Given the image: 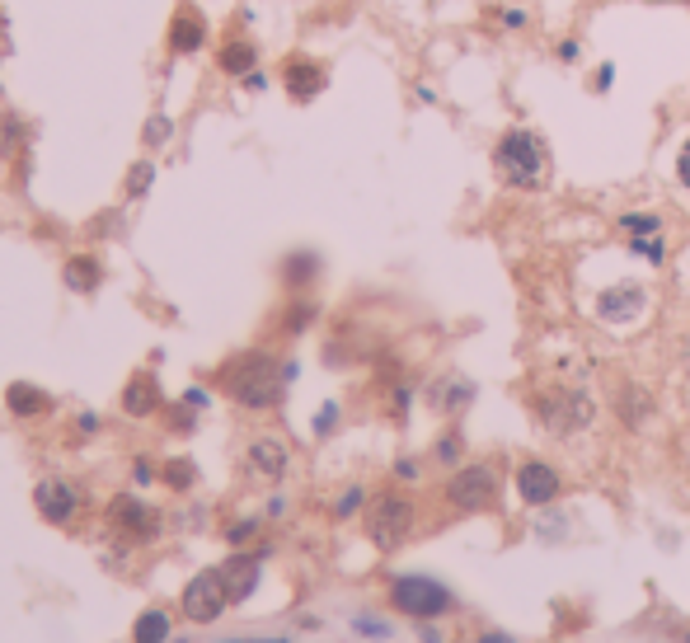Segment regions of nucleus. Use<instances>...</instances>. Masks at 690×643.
I'll use <instances>...</instances> for the list:
<instances>
[{
    "label": "nucleus",
    "mask_w": 690,
    "mask_h": 643,
    "mask_svg": "<svg viewBox=\"0 0 690 643\" xmlns=\"http://www.w3.org/2000/svg\"><path fill=\"white\" fill-rule=\"evenodd\" d=\"M123 409L132 418H146L160 409V385H155V376H132L123 390Z\"/></svg>",
    "instance_id": "nucleus-15"
},
{
    "label": "nucleus",
    "mask_w": 690,
    "mask_h": 643,
    "mask_svg": "<svg viewBox=\"0 0 690 643\" xmlns=\"http://www.w3.org/2000/svg\"><path fill=\"white\" fill-rule=\"evenodd\" d=\"M390 606L404 611L409 620H437V615L456 611V597L446 592L437 578H423V573H404V578L390 582Z\"/></svg>",
    "instance_id": "nucleus-3"
},
{
    "label": "nucleus",
    "mask_w": 690,
    "mask_h": 643,
    "mask_svg": "<svg viewBox=\"0 0 690 643\" xmlns=\"http://www.w3.org/2000/svg\"><path fill=\"white\" fill-rule=\"evenodd\" d=\"M202 38H207V29H202V19L198 15H174V24H169V47L174 52H198Z\"/></svg>",
    "instance_id": "nucleus-16"
},
{
    "label": "nucleus",
    "mask_w": 690,
    "mask_h": 643,
    "mask_svg": "<svg viewBox=\"0 0 690 643\" xmlns=\"http://www.w3.org/2000/svg\"><path fill=\"white\" fill-rule=\"evenodd\" d=\"M254 62H259L254 43H226L221 47V71H226V76H249Z\"/></svg>",
    "instance_id": "nucleus-18"
},
{
    "label": "nucleus",
    "mask_w": 690,
    "mask_h": 643,
    "mask_svg": "<svg viewBox=\"0 0 690 643\" xmlns=\"http://www.w3.org/2000/svg\"><path fill=\"white\" fill-rule=\"evenodd\" d=\"M629 249H634L639 259H648V263H662V259H667V249H662L658 235H639V240H629Z\"/></svg>",
    "instance_id": "nucleus-23"
},
{
    "label": "nucleus",
    "mask_w": 690,
    "mask_h": 643,
    "mask_svg": "<svg viewBox=\"0 0 690 643\" xmlns=\"http://www.w3.org/2000/svg\"><path fill=\"white\" fill-rule=\"evenodd\" d=\"M334 423H338V409H334V404H324V409H320V418H315V432H329V428H334Z\"/></svg>",
    "instance_id": "nucleus-31"
},
{
    "label": "nucleus",
    "mask_w": 690,
    "mask_h": 643,
    "mask_svg": "<svg viewBox=\"0 0 690 643\" xmlns=\"http://www.w3.org/2000/svg\"><path fill=\"white\" fill-rule=\"evenodd\" d=\"M62 277H66V287H71V291H94V282H99V263L80 254V259L66 263Z\"/></svg>",
    "instance_id": "nucleus-19"
},
{
    "label": "nucleus",
    "mask_w": 690,
    "mask_h": 643,
    "mask_svg": "<svg viewBox=\"0 0 690 643\" xmlns=\"http://www.w3.org/2000/svg\"><path fill=\"white\" fill-rule=\"evenodd\" d=\"M648 306V291L639 282H620V287H606L597 296V320L601 324H634Z\"/></svg>",
    "instance_id": "nucleus-8"
},
{
    "label": "nucleus",
    "mask_w": 690,
    "mask_h": 643,
    "mask_svg": "<svg viewBox=\"0 0 690 643\" xmlns=\"http://www.w3.org/2000/svg\"><path fill=\"white\" fill-rule=\"evenodd\" d=\"M357 507H362V489H348V493H343V498H338V507H334V512H338V517H353Z\"/></svg>",
    "instance_id": "nucleus-28"
},
{
    "label": "nucleus",
    "mask_w": 690,
    "mask_h": 643,
    "mask_svg": "<svg viewBox=\"0 0 690 643\" xmlns=\"http://www.w3.org/2000/svg\"><path fill=\"white\" fill-rule=\"evenodd\" d=\"M108 521L123 531V536H132V540H146V536H155V526H160V517H155V507H146L141 498H113V507H108Z\"/></svg>",
    "instance_id": "nucleus-10"
},
{
    "label": "nucleus",
    "mask_w": 690,
    "mask_h": 643,
    "mask_svg": "<svg viewBox=\"0 0 690 643\" xmlns=\"http://www.w3.org/2000/svg\"><path fill=\"white\" fill-rule=\"evenodd\" d=\"M357 634H371V639H385V634H390V625H381V620H371V615H362V620H357Z\"/></svg>",
    "instance_id": "nucleus-29"
},
{
    "label": "nucleus",
    "mask_w": 690,
    "mask_h": 643,
    "mask_svg": "<svg viewBox=\"0 0 690 643\" xmlns=\"http://www.w3.org/2000/svg\"><path fill=\"white\" fill-rule=\"evenodd\" d=\"M282 76H287V94H292V99H301V104H306V99H315V94L324 90V66L310 62V57H292Z\"/></svg>",
    "instance_id": "nucleus-13"
},
{
    "label": "nucleus",
    "mask_w": 690,
    "mask_h": 643,
    "mask_svg": "<svg viewBox=\"0 0 690 643\" xmlns=\"http://www.w3.org/2000/svg\"><path fill=\"white\" fill-rule=\"evenodd\" d=\"M493 165L512 188H540L545 184V146L536 132H503L493 146Z\"/></svg>",
    "instance_id": "nucleus-2"
},
{
    "label": "nucleus",
    "mask_w": 690,
    "mask_h": 643,
    "mask_svg": "<svg viewBox=\"0 0 690 643\" xmlns=\"http://www.w3.org/2000/svg\"><path fill=\"white\" fill-rule=\"evenodd\" d=\"M620 418H625L629 428H644V418H648V395L639 390V385H629L625 395H620Z\"/></svg>",
    "instance_id": "nucleus-21"
},
{
    "label": "nucleus",
    "mask_w": 690,
    "mask_h": 643,
    "mask_svg": "<svg viewBox=\"0 0 690 643\" xmlns=\"http://www.w3.org/2000/svg\"><path fill=\"white\" fill-rule=\"evenodd\" d=\"M465 399H470V385H451V395H446V409H465Z\"/></svg>",
    "instance_id": "nucleus-32"
},
{
    "label": "nucleus",
    "mask_w": 690,
    "mask_h": 643,
    "mask_svg": "<svg viewBox=\"0 0 690 643\" xmlns=\"http://www.w3.org/2000/svg\"><path fill=\"white\" fill-rule=\"evenodd\" d=\"M132 634H137V643H165L169 639V615L165 611H146Z\"/></svg>",
    "instance_id": "nucleus-20"
},
{
    "label": "nucleus",
    "mask_w": 690,
    "mask_h": 643,
    "mask_svg": "<svg viewBox=\"0 0 690 643\" xmlns=\"http://www.w3.org/2000/svg\"><path fill=\"white\" fill-rule=\"evenodd\" d=\"M216 573H221V582H226L230 601H249L254 597V587H259V559H254V554H230Z\"/></svg>",
    "instance_id": "nucleus-12"
},
{
    "label": "nucleus",
    "mask_w": 690,
    "mask_h": 643,
    "mask_svg": "<svg viewBox=\"0 0 690 643\" xmlns=\"http://www.w3.org/2000/svg\"><path fill=\"white\" fill-rule=\"evenodd\" d=\"M226 601H230V592H226V582H221L216 568L198 573V578L184 587V615L193 620V625H212V620H221Z\"/></svg>",
    "instance_id": "nucleus-7"
},
{
    "label": "nucleus",
    "mask_w": 690,
    "mask_h": 643,
    "mask_svg": "<svg viewBox=\"0 0 690 643\" xmlns=\"http://www.w3.org/2000/svg\"><path fill=\"white\" fill-rule=\"evenodd\" d=\"M686 643H690V634H686Z\"/></svg>",
    "instance_id": "nucleus-35"
},
{
    "label": "nucleus",
    "mask_w": 690,
    "mask_h": 643,
    "mask_svg": "<svg viewBox=\"0 0 690 643\" xmlns=\"http://www.w3.org/2000/svg\"><path fill=\"white\" fill-rule=\"evenodd\" d=\"M282 381H287V367H277L268 353H245L221 371L226 395L235 404H245V409H273L282 399Z\"/></svg>",
    "instance_id": "nucleus-1"
},
{
    "label": "nucleus",
    "mask_w": 690,
    "mask_h": 643,
    "mask_svg": "<svg viewBox=\"0 0 690 643\" xmlns=\"http://www.w3.org/2000/svg\"><path fill=\"white\" fill-rule=\"evenodd\" d=\"M437 456H442L446 465H451V460L460 456V437H456V432H446V437H442V446H437Z\"/></svg>",
    "instance_id": "nucleus-30"
},
{
    "label": "nucleus",
    "mask_w": 690,
    "mask_h": 643,
    "mask_svg": "<svg viewBox=\"0 0 690 643\" xmlns=\"http://www.w3.org/2000/svg\"><path fill=\"white\" fill-rule=\"evenodd\" d=\"M676 179H681V188H690V137L681 141V151H676Z\"/></svg>",
    "instance_id": "nucleus-27"
},
{
    "label": "nucleus",
    "mask_w": 690,
    "mask_h": 643,
    "mask_svg": "<svg viewBox=\"0 0 690 643\" xmlns=\"http://www.w3.org/2000/svg\"><path fill=\"white\" fill-rule=\"evenodd\" d=\"M151 165H132V174H127V193H146L151 188Z\"/></svg>",
    "instance_id": "nucleus-26"
},
{
    "label": "nucleus",
    "mask_w": 690,
    "mask_h": 643,
    "mask_svg": "<svg viewBox=\"0 0 690 643\" xmlns=\"http://www.w3.org/2000/svg\"><path fill=\"white\" fill-rule=\"evenodd\" d=\"M146 132H151V141H160V137H165V132H169V123H165V118H155V123L146 127Z\"/></svg>",
    "instance_id": "nucleus-34"
},
{
    "label": "nucleus",
    "mask_w": 690,
    "mask_h": 643,
    "mask_svg": "<svg viewBox=\"0 0 690 643\" xmlns=\"http://www.w3.org/2000/svg\"><path fill=\"white\" fill-rule=\"evenodd\" d=\"M306 277H315V259H310V254H296V259H287V282H292V287H301Z\"/></svg>",
    "instance_id": "nucleus-25"
},
{
    "label": "nucleus",
    "mask_w": 690,
    "mask_h": 643,
    "mask_svg": "<svg viewBox=\"0 0 690 643\" xmlns=\"http://www.w3.org/2000/svg\"><path fill=\"white\" fill-rule=\"evenodd\" d=\"M620 230L639 240V235H658V230H662V221H658V216H653V212H625V216H620Z\"/></svg>",
    "instance_id": "nucleus-22"
},
{
    "label": "nucleus",
    "mask_w": 690,
    "mask_h": 643,
    "mask_svg": "<svg viewBox=\"0 0 690 643\" xmlns=\"http://www.w3.org/2000/svg\"><path fill=\"white\" fill-rule=\"evenodd\" d=\"M287 446L277 442V437H259V442L249 446V465H254V470H259L263 479H282L287 475Z\"/></svg>",
    "instance_id": "nucleus-14"
},
{
    "label": "nucleus",
    "mask_w": 690,
    "mask_h": 643,
    "mask_svg": "<svg viewBox=\"0 0 690 643\" xmlns=\"http://www.w3.org/2000/svg\"><path fill=\"white\" fill-rule=\"evenodd\" d=\"M414 531V503L404 493H381L367 507V540L376 550H399Z\"/></svg>",
    "instance_id": "nucleus-4"
},
{
    "label": "nucleus",
    "mask_w": 690,
    "mask_h": 643,
    "mask_svg": "<svg viewBox=\"0 0 690 643\" xmlns=\"http://www.w3.org/2000/svg\"><path fill=\"white\" fill-rule=\"evenodd\" d=\"M517 493H522L526 507H550L559 493H564V479L554 470L550 460H526L517 470Z\"/></svg>",
    "instance_id": "nucleus-9"
},
{
    "label": "nucleus",
    "mask_w": 690,
    "mask_h": 643,
    "mask_svg": "<svg viewBox=\"0 0 690 643\" xmlns=\"http://www.w3.org/2000/svg\"><path fill=\"white\" fill-rule=\"evenodd\" d=\"M479 643H517L512 634H503V629H489V634H479Z\"/></svg>",
    "instance_id": "nucleus-33"
},
{
    "label": "nucleus",
    "mask_w": 690,
    "mask_h": 643,
    "mask_svg": "<svg viewBox=\"0 0 690 643\" xmlns=\"http://www.w3.org/2000/svg\"><path fill=\"white\" fill-rule=\"evenodd\" d=\"M165 484H169V489H188V484H193V460H169V465H165Z\"/></svg>",
    "instance_id": "nucleus-24"
},
{
    "label": "nucleus",
    "mask_w": 690,
    "mask_h": 643,
    "mask_svg": "<svg viewBox=\"0 0 690 643\" xmlns=\"http://www.w3.org/2000/svg\"><path fill=\"white\" fill-rule=\"evenodd\" d=\"M33 503H38V512H43L47 521H71L80 512V489L66 484V479H43V484L33 489Z\"/></svg>",
    "instance_id": "nucleus-11"
},
{
    "label": "nucleus",
    "mask_w": 690,
    "mask_h": 643,
    "mask_svg": "<svg viewBox=\"0 0 690 643\" xmlns=\"http://www.w3.org/2000/svg\"><path fill=\"white\" fill-rule=\"evenodd\" d=\"M536 414L550 432L568 437V432H583L587 423L597 418V404H592L587 390H545V395L536 399Z\"/></svg>",
    "instance_id": "nucleus-5"
},
{
    "label": "nucleus",
    "mask_w": 690,
    "mask_h": 643,
    "mask_svg": "<svg viewBox=\"0 0 690 643\" xmlns=\"http://www.w3.org/2000/svg\"><path fill=\"white\" fill-rule=\"evenodd\" d=\"M446 503L460 507V512H489L498 503V470H493L489 460L460 465L456 475L446 479Z\"/></svg>",
    "instance_id": "nucleus-6"
},
{
    "label": "nucleus",
    "mask_w": 690,
    "mask_h": 643,
    "mask_svg": "<svg viewBox=\"0 0 690 643\" xmlns=\"http://www.w3.org/2000/svg\"><path fill=\"white\" fill-rule=\"evenodd\" d=\"M5 404H10V414H19V418H33V414H43L47 409V395L38 390V385H24V381H15L10 390H5Z\"/></svg>",
    "instance_id": "nucleus-17"
}]
</instances>
